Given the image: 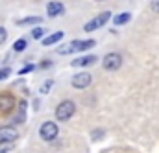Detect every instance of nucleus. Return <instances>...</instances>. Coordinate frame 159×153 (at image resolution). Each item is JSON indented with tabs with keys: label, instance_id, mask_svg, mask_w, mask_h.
<instances>
[{
	"label": "nucleus",
	"instance_id": "nucleus-1",
	"mask_svg": "<svg viewBox=\"0 0 159 153\" xmlns=\"http://www.w3.org/2000/svg\"><path fill=\"white\" fill-rule=\"evenodd\" d=\"M74 113H76V105H74L72 100H63V102L56 107V116H57V120H61V122H67Z\"/></svg>",
	"mask_w": 159,
	"mask_h": 153
},
{
	"label": "nucleus",
	"instance_id": "nucleus-2",
	"mask_svg": "<svg viewBox=\"0 0 159 153\" xmlns=\"http://www.w3.org/2000/svg\"><path fill=\"white\" fill-rule=\"evenodd\" d=\"M102 65H104V68H106V70L115 72V70H119L120 67H122V55L117 54V52H111V54H107V55L104 57Z\"/></svg>",
	"mask_w": 159,
	"mask_h": 153
},
{
	"label": "nucleus",
	"instance_id": "nucleus-3",
	"mask_svg": "<svg viewBox=\"0 0 159 153\" xmlns=\"http://www.w3.org/2000/svg\"><path fill=\"white\" fill-rule=\"evenodd\" d=\"M96 42L94 41H72L69 46H63L59 48V54H67V52H81V50H87V48H93Z\"/></svg>",
	"mask_w": 159,
	"mask_h": 153
},
{
	"label": "nucleus",
	"instance_id": "nucleus-4",
	"mask_svg": "<svg viewBox=\"0 0 159 153\" xmlns=\"http://www.w3.org/2000/svg\"><path fill=\"white\" fill-rule=\"evenodd\" d=\"M57 133H59V129L54 122H44L39 129V135L43 140H54L57 137Z\"/></svg>",
	"mask_w": 159,
	"mask_h": 153
},
{
	"label": "nucleus",
	"instance_id": "nucleus-5",
	"mask_svg": "<svg viewBox=\"0 0 159 153\" xmlns=\"http://www.w3.org/2000/svg\"><path fill=\"white\" fill-rule=\"evenodd\" d=\"M109 17H111V13L109 11H104L102 15H98L96 19H93V20H89L85 26H83V30L85 32H94L96 28H100V26H104L107 20H109Z\"/></svg>",
	"mask_w": 159,
	"mask_h": 153
},
{
	"label": "nucleus",
	"instance_id": "nucleus-6",
	"mask_svg": "<svg viewBox=\"0 0 159 153\" xmlns=\"http://www.w3.org/2000/svg\"><path fill=\"white\" fill-rule=\"evenodd\" d=\"M17 138H19V133H17V129H15L13 125H4V127H0V142L11 144V142H15Z\"/></svg>",
	"mask_w": 159,
	"mask_h": 153
},
{
	"label": "nucleus",
	"instance_id": "nucleus-7",
	"mask_svg": "<svg viewBox=\"0 0 159 153\" xmlns=\"http://www.w3.org/2000/svg\"><path fill=\"white\" fill-rule=\"evenodd\" d=\"M15 109V98L11 94H0V115H9Z\"/></svg>",
	"mask_w": 159,
	"mask_h": 153
},
{
	"label": "nucleus",
	"instance_id": "nucleus-8",
	"mask_svg": "<svg viewBox=\"0 0 159 153\" xmlns=\"http://www.w3.org/2000/svg\"><path fill=\"white\" fill-rule=\"evenodd\" d=\"M91 74L89 72H80L76 76L72 77V87L74 89H85V87H89L91 85Z\"/></svg>",
	"mask_w": 159,
	"mask_h": 153
},
{
	"label": "nucleus",
	"instance_id": "nucleus-9",
	"mask_svg": "<svg viewBox=\"0 0 159 153\" xmlns=\"http://www.w3.org/2000/svg\"><path fill=\"white\" fill-rule=\"evenodd\" d=\"M46 13H48V17H59L65 13V6L61 2H50L46 6Z\"/></svg>",
	"mask_w": 159,
	"mask_h": 153
},
{
	"label": "nucleus",
	"instance_id": "nucleus-10",
	"mask_svg": "<svg viewBox=\"0 0 159 153\" xmlns=\"http://www.w3.org/2000/svg\"><path fill=\"white\" fill-rule=\"evenodd\" d=\"M93 63H96V55H85V57L72 59V67H87V65H93Z\"/></svg>",
	"mask_w": 159,
	"mask_h": 153
},
{
	"label": "nucleus",
	"instance_id": "nucleus-11",
	"mask_svg": "<svg viewBox=\"0 0 159 153\" xmlns=\"http://www.w3.org/2000/svg\"><path fill=\"white\" fill-rule=\"evenodd\" d=\"M63 39V32H56V33H52V35H48V37L43 41V44L44 46H50V44H56L57 41H61Z\"/></svg>",
	"mask_w": 159,
	"mask_h": 153
},
{
	"label": "nucleus",
	"instance_id": "nucleus-12",
	"mask_svg": "<svg viewBox=\"0 0 159 153\" xmlns=\"http://www.w3.org/2000/svg\"><path fill=\"white\" fill-rule=\"evenodd\" d=\"M128 20H131V13H120V15H117V17L113 19L115 26H122V24H126Z\"/></svg>",
	"mask_w": 159,
	"mask_h": 153
},
{
	"label": "nucleus",
	"instance_id": "nucleus-13",
	"mask_svg": "<svg viewBox=\"0 0 159 153\" xmlns=\"http://www.w3.org/2000/svg\"><path fill=\"white\" fill-rule=\"evenodd\" d=\"M17 24L19 26H24V24H41V17H26V19H20Z\"/></svg>",
	"mask_w": 159,
	"mask_h": 153
},
{
	"label": "nucleus",
	"instance_id": "nucleus-14",
	"mask_svg": "<svg viewBox=\"0 0 159 153\" xmlns=\"http://www.w3.org/2000/svg\"><path fill=\"white\" fill-rule=\"evenodd\" d=\"M24 116H26V102H20V105H19V116L15 118V124L24 122Z\"/></svg>",
	"mask_w": 159,
	"mask_h": 153
},
{
	"label": "nucleus",
	"instance_id": "nucleus-15",
	"mask_svg": "<svg viewBox=\"0 0 159 153\" xmlns=\"http://www.w3.org/2000/svg\"><path fill=\"white\" fill-rule=\"evenodd\" d=\"M26 44H28V41H26V39H19V41L13 44V50H15V52H22V50L26 48Z\"/></svg>",
	"mask_w": 159,
	"mask_h": 153
},
{
	"label": "nucleus",
	"instance_id": "nucleus-16",
	"mask_svg": "<svg viewBox=\"0 0 159 153\" xmlns=\"http://www.w3.org/2000/svg\"><path fill=\"white\" fill-rule=\"evenodd\" d=\"M13 148V144H7V142H2L0 144V153H7L9 150Z\"/></svg>",
	"mask_w": 159,
	"mask_h": 153
},
{
	"label": "nucleus",
	"instance_id": "nucleus-17",
	"mask_svg": "<svg viewBox=\"0 0 159 153\" xmlns=\"http://www.w3.org/2000/svg\"><path fill=\"white\" fill-rule=\"evenodd\" d=\"M50 87H52V79H48V81H46V83L41 87V94H46V92L50 90Z\"/></svg>",
	"mask_w": 159,
	"mask_h": 153
},
{
	"label": "nucleus",
	"instance_id": "nucleus-18",
	"mask_svg": "<svg viewBox=\"0 0 159 153\" xmlns=\"http://www.w3.org/2000/svg\"><path fill=\"white\" fill-rule=\"evenodd\" d=\"M43 26H39V28H35L34 32H32V37H35V39H39V37H43Z\"/></svg>",
	"mask_w": 159,
	"mask_h": 153
},
{
	"label": "nucleus",
	"instance_id": "nucleus-19",
	"mask_svg": "<svg viewBox=\"0 0 159 153\" xmlns=\"http://www.w3.org/2000/svg\"><path fill=\"white\" fill-rule=\"evenodd\" d=\"M34 68H35V67H34V65H26V67H24V68H22V70H20V74H28V72H32V70H34Z\"/></svg>",
	"mask_w": 159,
	"mask_h": 153
},
{
	"label": "nucleus",
	"instance_id": "nucleus-20",
	"mask_svg": "<svg viewBox=\"0 0 159 153\" xmlns=\"http://www.w3.org/2000/svg\"><path fill=\"white\" fill-rule=\"evenodd\" d=\"M6 37H7V32H6L4 28H0V44H2L4 41H6Z\"/></svg>",
	"mask_w": 159,
	"mask_h": 153
},
{
	"label": "nucleus",
	"instance_id": "nucleus-21",
	"mask_svg": "<svg viewBox=\"0 0 159 153\" xmlns=\"http://www.w3.org/2000/svg\"><path fill=\"white\" fill-rule=\"evenodd\" d=\"M7 76H9V70H2L0 72V79H6Z\"/></svg>",
	"mask_w": 159,
	"mask_h": 153
}]
</instances>
